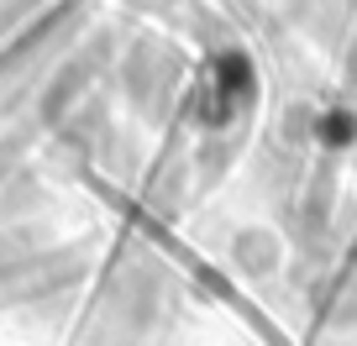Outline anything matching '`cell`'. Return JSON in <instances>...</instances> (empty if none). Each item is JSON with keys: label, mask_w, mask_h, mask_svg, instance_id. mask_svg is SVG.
Masks as SVG:
<instances>
[{"label": "cell", "mask_w": 357, "mask_h": 346, "mask_svg": "<svg viewBox=\"0 0 357 346\" xmlns=\"http://www.w3.org/2000/svg\"><path fill=\"white\" fill-rule=\"evenodd\" d=\"M226 257H231V268L242 273V278H273V273L284 268V242L268 231V226H247V231L231 236Z\"/></svg>", "instance_id": "6da1fadb"}]
</instances>
